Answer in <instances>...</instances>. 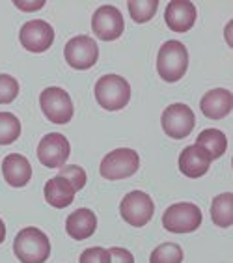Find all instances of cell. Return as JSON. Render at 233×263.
Returning a JSON list of instances; mask_svg holds the SVG:
<instances>
[{
	"instance_id": "obj_15",
	"label": "cell",
	"mask_w": 233,
	"mask_h": 263,
	"mask_svg": "<svg viewBox=\"0 0 233 263\" xmlns=\"http://www.w3.org/2000/svg\"><path fill=\"white\" fill-rule=\"evenodd\" d=\"M2 176L6 183L13 189H21L28 185L32 179V166L28 159L19 153H10L2 161Z\"/></svg>"
},
{
	"instance_id": "obj_19",
	"label": "cell",
	"mask_w": 233,
	"mask_h": 263,
	"mask_svg": "<svg viewBox=\"0 0 233 263\" xmlns=\"http://www.w3.org/2000/svg\"><path fill=\"white\" fill-rule=\"evenodd\" d=\"M196 146L202 147L203 152L209 155V159L215 161V159H220L226 153V149H228V138L218 129H205V131L198 135Z\"/></svg>"
},
{
	"instance_id": "obj_12",
	"label": "cell",
	"mask_w": 233,
	"mask_h": 263,
	"mask_svg": "<svg viewBox=\"0 0 233 263\" xmlns=\"http://www.w3.org/2000/svg\"><path fill=\"white\" fill-rule=\"evenodd\" d=\"M19 40H21V45L25 47L26 51L40 54V52L49 51V47L52 45L54 30H52V26L47 21H41V19L28 21V23H25V25L21 26Z\"/></svg>"
},
{
	"instance_id": "obj_18",
	"label": "cell",
	"mask_w": 233,
	"mask_h": 263,
	"mask_svg": "<svg viewBox=\"0 0 233 263\" xmlns=\"http://www.w3.org/2000/svg\"><path fill=\"white\" fill-rule=\"evenodd\" d=\"M43 193H45V200L49 205H52L56 209H64L73 203L76 191L66 177L54 176L45 183V191Z\"/></svg>"
},
{
	"instance_id": "obj_8",
	"label": "cell",
	"mask_w": 233,
	"mask_h": 263,
	"mask_svg": "<svg viewBox=\"0 0 233 263\" xmlns=\"http://www.w3.org/2000/svg\"><path fill=\"white\" fill-rule=\"evenodd\" d=\"M120 213L127 224L142 228L153 218L155 203L149 194L142 193V191H132L123 196L122 203H120Z\"/></svg>"
},
{
	"instance_id": "obj_9",
	"label": "cell",
	"mask_w": 233,
	"mask_h": 263,
	"mask_svg": "<svg viewBox=\"0 0 233 263\" xmlns=\"http://www.w3.org/2000/svg\"><path fill=\"white\" fill-rule=\"evenodd\" d=\"M64 56L73 69L84 71L95 66L99 58V47H97V41L90 35H75L66 43Z\"/></svg>"
},
{
	"instance_id": "obj_22",
	"label": "cell",
	"mask_w": 233,
	"mask_h": 263,
	"mask_svg": "<svg viewBox=\"0 0 233 263\" xmlns=\"http://www.w3.org/2000/svg\"><path fill=\"white\" fill-rule=\"evenodd\" d=\"M127 8H129L132 21L138 23V25H142V23H147L149 19L155 17L159 8V0H129Z\"/></svg>"
},
{
	"instance_id": "obj_25",
	"label": "cell",
	"mask_w": 233,
	"mask_h": 263,
	"mask_svg": "<svg viewBox=\"0 0 233 263\" xmlns=\"http://www.w3.org/2000/svg\"><path fill=\"white\" fill-rule=\"evenodd\" d=\"M17 96H19V82H17V79L2 73L0 75V105L13 103V99H17Z\"/></svg>"
},
{
	"instance_id": "obj_16",
	"label": "cell",
	"mask_w": 233,
	"mask_h": 263,
	"mask_svg": "<svg viewBox=\"0 0 233 263\" xmlns=\"http://www.w3.org/2000/svg\"><path fill=\"white\" fill-rule=\"evenodd\" d=\"M211 159L202 147L192 144V146H187L179 155V170L187 177H202L207 174L209 166H211Z\"/></svg>"
},
{
	"instance_id": "obj_6",
	"label": "cell",
	"mask_w": 233,
	"mask_h": 263,
	"mask_svg": "<svg viewBox=\"0 0 233 263\" xmlns=\"http://www.w3.org/2000/svg\"><path fill=\"white\" fill-rule=\"evenodd\" d=\"M40 105L47 120L51 123H56V125L69 123L73 118V112H75L69 93L58 86L45 88L41 91Z\"/></svg>"
},
{
	"instance_id": "obj_3",
	"label": "cell",
	"mask_w": 233,
	"mask_h": 263,
	"mask_svg": "<svg viewBox=\"0 0 233 263\" xmlns=\"http://www.w3.org/2000/svg\"><path fill=\"white\" fill-rule=\"evenodd\" d=\"M95 99L105 110H122L131 99V84L122 75H103L95 82Z\"/></svg>"
},
{
	"instance_id": "obj_27",
	"label": "cell",
	"mask_w": 233,
	"mask_h": 263,
	"mask_svg": "<svg viewBox=\"0 0 233 263\" xmlns=\"http://www.w3.org/2000/svg\"><path fill=\"white\" fill-rule=\"evenodd\" d=\"M108 254H110V263H134V256L127 248H108Z\"/></svg>"
},
{
	"instance_id": "obj_17",
	"label": "cell",
	"mask_w": 233,
	"mask_h": 263,
	"mask_svg": "<svg viewBox=\"0 0 233 263\" xmlns=\"http://www.w3.org/2000/svg\"><path fill=\"white\" fill-rule=\"evenodd\" d=\"M97 230V217L95 213L88 208H81L73 211L66 220V232L69 237L76 241H84L90 235H93Z\"/></svg>"
},
{
	"instance_id": "obj_20",
	"label": "cell",
	"mask_w": 233,
	"mask_h": 263,
	"mask_svg": "<svg viewBox=\"0 0 233 263\" xmlns=\"http://www.w3.org/2000/svg\"><path fill=\"white\" fill-rule=\"evenodd\" d=\"M211 218L220 228H229L233 224V194L222 193L213 200Z\"/></svg>"
},
{
	"instance_id": "obj_21",
	"label": "cell",
	"mask_w": 233,
	"mask_h": 263,
	"mask_svg": "<svg viewBox=\"0 0 233 263\" xmlns=\"http://www.w3.org/2000/svg\"><path fill=\"white\" fill-rule=\"evenodd\" d=\"M21 137L19 118L11 112H0V146H10Z\"/></svg>"
},
{
	"instance_id": "obj_26",
	"label": "cell",
	"mask_w": 233,
	"mask_h": 263,
	"mask_svg": "<svg viewBox=\"0 0 233 263\" xmlns=\"http://www.w3.org/2000/svg\"><path fill=\"white\" fill-rule=\"evenodd\" d=\"M79 263H110L108 248H101V247L86 248V250L81 254Z\"/></svg>"
},
{
	"instance_id": "obj_2",
	"label": "cell",
	"mask_w": 233,
	"mask_h": 263,
	"mask_svg": "<svg viewBox=\"0 0 233 263\" xmlns=\"http://www.w3.org/2000/svg\"><path fill=\"white\" fill-rule=\"evenodd\" d=\"M188 69V51L181 41L170 40L162 43L157 54V71L162 81H181Z\"/></svg>"
},
{
	"instance_id": "obj_5",
	"label": "cell",
	"mask_w": 233,
	"mask_h": 263,
	"mask_svg": "<svg viewBox=\"0 0 233 263\" xmlns=\"http://www.w3.org/2000/svg\"><path fill=\"white\" fill-rule=\"evenodd\" d=\"M202 211L196 203H173L162 215V226L170 233H192L202 224Z\"/></svg>"
},
{
	"instance_id": "obj_10",
	"label": "cell",
	"mask_w": 233,
	"mask_h": 263,
	"mask_svg": "<svg viewBox=\"0 0 233 263\" xmlns=\"http://www.w3.org/2000/svg\"><path fill=\"white\" fill-rule=\"evenodd\" d=\"M91 30L103 41H114L125 30V21L116 6L105 4L91 17Z\"/></svg>"
},
{
	"instance_id": "obj_1",
	"label": "cell",
	"mask_w": 233,
	"mask_h": 263,
	"mask_svg": "<svg viewBox=\"0 0 233 263\" xmlns=\"http://www.w3.org/2000/svg\"><path fill=\"white\" fill-rule=\"evenodd\" d=\"M13 252L21 263H45L51 256V241L40 228L28 226L17 233Z\"/></svg>"
},
{
	"instance_id": "obj_29",
	"label": "cell",
	"mask_w": 233,
	"mask_h": 263,
	"mask_svg": "<svg viewBox=\"0 0 233 263\" xmlns=\"http://www.w3.org/2000/svg\"><path fill=\"white\" fill-rule=\"evenodd\" d=\"M4 239H6V224H4V220L0 218V245L4 243Z\"/></svg>"
},
{
	"instance_id": "obj_14",
	"label": "cell",
	"mask_w": 233,
	"mask_h": 263,
	"mask_svg": "<svg viewBox=\"0 0 233 263\" xmlns=\"http://www.w3.org/2000/svg\"><path fill=\"white\" fill-rule=\"evenodd\" d=\"M203 116L209 120H222L231 112L233 108V96L226 88H215L209 90L200 101Z\"/></svg>"
},
{
	"instance_id": "obj_28",
	"label": "cell",
	"mask_w": 233,
	"mask_h": 263,
	"mask_svg": "<svg viewBox=\"0 0 233 263\" xmlns=\"http://www.w3.org/2000/svg\"><path fill=\"white\" fill-rule=\"evenodd\" d=\"M15 6L21 8L23 11H37L40 8L45 6V2H43V0H40V2H23V0H17Z\"/></svg>"
},
{
	"instance_id": "obj_11",
	"label": "cell",
	"mask_w": 233,
	"mask_h": 263,
	"mask_svg": "<svg viewBox=\"0 0 233 263\" xmlns=\"http://www.w3.org/2000/svg\"><path fill=\"white\" fill-rule=\"evenodd\" d=\"M71 153V146L64 135L49 133L37 144V159L47 168H62Z\"/></svg>"
},
{
	"instance_id": "obj_7",
	"label": "cell",
	"mask_w": 233,
	"mask_h": 263,
	"mask_svg": "<svg viewBox=\"0 0 233 263\" xmlns=\"http://www.w3.org/2000/svg\"><path fill=\"white\" fill-rule=\"evenodd\" d=\"M162 129L170 138L181 140V138L188 137L192 133L194 125H196V116H194L192 108L183 103H173V105L166 106L161 116Z\"/></svg>"
},
{
	"instance_id": "obj_23",
	"label": "cell",
	"mask_w": 233,
	"mask_h": 263,
	"mask_svg": "<svg viewBox=\"0 0 233 263\" xmlns=\"http://www.w3.org/2000/svg\"><path fill=\"white\" fill-rule=\"evenodd\" d=\"M149 263H183V248L176 243L159 245L149 256Z\"/></svg>"
},
{
	"instance_id": "obj_4",
	"label": "cell",
	"mask_w": 233,
	"mask_h": 263,
	"mask_svg": "<svg viewBox=\"0 0 233 263\" xmlns=\"http://www.w3.org/2000/svg\"><path fill=\"white\" fill-rule=\"evenodd\" d=\"M140 168V157L131 147H118L114 152L107 153L101 161V176L105 179H125L138 172Z\"/></svg>"
},
{
	"instance_id": "obj_13",
	"label": "cell",
	"mask_w": 233,
	"mask_h": 263,
	"mask_svg": "<svg viewBox=\"0 0 233 263\" xmlns=\"http://www.w3.org/2000/svg\"><path fill=\"white\" fill-rule=\"evenodd\" d=\"M198 17L196 6L190 0H172L168 2L164 11V21L170 30L173 32H188L194 26Z\"/></svg>"
},
{
	"instance_id": "obj_24",
	"label": "cell",
	"mask_w": 233,
	"mask_h": 263,
	"mask_svg": "<svg viewBox=\"0 0 233 263\" xmlns=\"http://www.w3.org/2000/svg\"><path fill=\"white\" fill-rule=\"evenodd\" d=\"M58 176L66 177L67 181L71 183L73 189H75L76 193L81 191V189L86 187V172H84V168L79 166V164H64V166L60 168V174Z\"/></svg>"
}]
</instances>
